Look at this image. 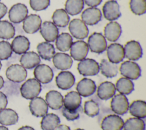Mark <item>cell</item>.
I'll return each mask as SVG.
<instances>
[{"label":"cell","instance_id":"51","mask_svg":"<svg viewBox=\"0 0 146 130\" xmlns=\"http://www.w3.org/2000/svg\"><path fill=\"white\" fill-rule=\"evenodd\" d=\"M75 130H84V129H81V128H78V129H75Z\"/></svg>","mask_w":146,"mask_h":130},{"label":"cell","instance_id":"1","mask_svg":"<svg viewBox=\"0 0 146 130\" xmlns=\"http://www.w3.org/2000/svg\"><path fill=\"white\" fill-rule=\"evenodd\" d=\"M42 90V86L35 78H30L25 82L20 88L22 96L26 99H33L37 97Z\"/></svg>","mask_w":146,"mask_h":130},{"label":"cell","instance_id":"14","mask_svg":"<svg viewBox=\"0 0 146 130\" xmlns=\"http://www.w3.org/2000/svg\"><path fill=\"white\" fill-rule=\"evenodd\" d=\"M102 10L104 18L108 21H112L116 20L121 16L119 5L115 0L107 1L104 4Z\"/></svg>","mask_w":146,"mask_h":130},{"label":"cell","instance_id":"23","mask_svg":"<svg viewBox=\"0 0 146 130\" xmlns=\"http://www.w3.org/2000/svg\"><path fill=\"white\" fill-rule=\"evenodd\" d=\"M46 102L50 108L57 110L63 105V97L62 94L55 90L48 91L46 95Z\"/></svg>","mask_w":146,"mask_h":130},{"label":"cell","instance_id":"22","mask_svg":"<svg viewBox=\"0 0 146 130\" xmlns=\"http://www.w3.org/2000/svg\"><path fill=\"white\" fill-rule=\"evenodd\" d=\"M121 34V27L116 22L111 21L107 23L104 29L105 38L110 42H115Z\"/></svg>","mask_w":146,"mask_h":130},{"label":"cell","instance_id":"15","mask_svg":"<svg viewBox=\"0 0 146 130\" xmlns=\"http://www.w3.org/2000/svg\"><path fill=\"white\" fill-rule=\"evenodd\" d=\"M40 33L46 42H52L56 40L58 36L59 30L53 22L45 21L41 25Z\"/></svg>","mask_w":146,"mask_h":130},{"label":"cell","instance_id":"30","mask_svg":"<svg viewBox=\"0 0 146 130\" xmlns=\"http://www.w3.org/2000/svg\"><path fill=\"white\" fill-rule=\"evenodd\" d=\"M60 119L58 115L50 113L43 116L40 122V127L42 130H55L59 125Z\"/></svg>","mask_w":146,"mask_h":130},{"label":"cell","instance_id":"39","mask_svg":"<svg viewBox=\"0 0 146 130\" xmlns=\"http://www.w3.org/2000/svg\"><path fill=\"white\" fill-rule=\"evenodd\" d=\"M129 7L136 15L144 14L146 12V0H130Z\"/></svg>","mask_w":146,"mask_h":130},{"label":"cell","instance_id":"33","mask_svg":"<svg viewBox=\"0 0 146 130\" xmlns=\"http://www.w3.org/2000/svg\"><path fill=\"white\" fill-rule=\"evenodd\" d=\"M72 36L67 32H62L58 35L56 39V48L62 52H66L70 49L72 43Z\"/></svg>","mask_w":146,"mask_h":130},{"label":"cell","instance_id":"26","mask_svg":"<svg viewBox=\"0 0 146 130\" xmlns=\"http://www.w3.org/2000/svg\"><path fill=\"white\" fill-rule=\"evenodd\" d=\"M12 50L17 54H23L30 48V42L27 38L23 35H18L14 38L11 43Z\"/></svg>","mask_w":146,"mask_h":130},{"label":"cell","instance_id":"10","mask_svg":"<svg viewBox=\"0 0 146 130\" xmlns=\"http://www.w3.org/2000/svg\"><path fill=\"white\" fill-rule=\"evenodd\" d=\"M124 56L130 60H137L143 55V50L139 42L130 40L126 43L124 47Z\"/></svg>","mask_w":146,"mask_h":130},{"label":"cell","instance_id":"29","mask_svg":"<svg viewBox=\"0 0 146 130\" xmlns=\"http://www.w3.org/2000/svg\"><path fill=\"white\" fill-rule=\"evenodd\" d=\"M36 50L39 56L46 60H50L55 54L53 44L47 42H43L37 45Z\"/></svg>","mask_w":146,"mask_h":130},{"label":"cell","instance_id":"41","mask_svg":"<svg viewBox=\"0 0 146 130\" xmlns=\"http://www.w3.org/2000/svg\"><path fill=\"white\" fill-rule=\"evenodd\" d=\"M13 50L9 42L2 40L0 42V60L8 59L12 55Z\"/></svg>","mask_w":146,"mask_h":130},{"label":"cell","instance_id":"8","mask_svg":"<svg viewBox=\"0 0 146 130\" xmlns=\"http://www.w3.org/2000/svg\"><path fill=\"white\" fill-rule=\"evenodd\" d=\"M28 14L27 6L21 3L14 5L9 11V18L14 23H19L24 21Z\"/></svg>","mask_w":146,"mask_h":130},{"label":"cell","instance_id":"5","mask_svg":"<svg viewBox=\"0 0 146 130\" xmlns=\"http://www.w3.org/2000/svg\"><path fill=\"white\" fill-rule=\"evenodd\" d=\"M68 30L73 37L78 39H83L88 35L89 30L87 25L79 19H74L70 23Z\"/></svg>","mask_w":146,"mask_h":130},{"label":"cell","instance_id":"9","mask_svg":"<svg viewBox=\"0 0 146 130\" xmlns=\"http://www.w3.org/2000/svg\"><path fill=\"white\" fill-rule=\"evenodd\" d=\"M34 75L39 83L47 84L50 83L54 77V73L51 68L44 64H38L34 70Z\"/></svg>","mask_w":146,"mask_h":130},{"label":"cell","instance_id":"16","mask_svg":"<svg viewBox=\"0 0 146 130\" xmlns=\"http://www.w3.org/2000/svg\"><path fill=\"white\" fill-rule=\"evenodd\" d=\"M124 121L117 115H110L106 116L101 123L102 130H121Z\"/></svg>","mask_w":146,"mask_h":130},{"label":"cell","instance_id":"19","mask_svg":"<svg viewBox=\"0 0 146 130\" xmlns=\"http://www.w3.org/2000/svg\"><path fill=\"white\" fill-rule=\"evenodd\" d=\"M41 25L42 19L39 15L30 14L24 19L22 28L26 33L34 34L40 29Z\"/></svg>","mask_w":146,"mask_h":130},{"label":"cell","instance_id":"2","mask_svg":"<svg viewBox=\"0 0 146 130\" xmlns=\"http://www.w3.org/2000/svg\"><path fill=\"white\" fill-rule=\"evenodd\" d=\"M77 69L79 73L84 76L96 75L100 71L98 63L90 58H85L80 61L78 64Z\"/></svg>","mask_w":146,"mask_h":130},{"label":"cell","instance_id":"4","mask_svg":"<svg viewBox=\"0 0 146 130\" xmlns=\"http://www.w3.org/2000/svg\"><path fill=\"white\" fill-rule=\"evenodd\" d=\"M87 44L91 51L96 54H101L107 48L106 39L100 32L91 34L88 39Z\"/></svg>","mask_w":146,"mask_h":130},{"label":"cell","instance_id":"7","mask_svg":"<svg viewBox=\"0 0 146 130\" xmlns=\"http://www.w3.org/2000/svg\"><path fill=\"white\" fill-rule=\"evenodd\" d=\"M111 108L117 115H123L126 113L129 108L128 99L124 95L120 94L113 96L111 101Z\"/></svg>","mask_w":146,"mask_h":130},{"label":"cell","instance_id":"32","mask_svg":"<svg viewBox=\"0 0 146 130\" xmlns=\"http://www.w3.org/2000/svg\"><path fill=\"white\" fill-rule=\"evenodd\" d=\"M99 70L102 75L107 78L116 76L118 72V67L116 64L112 63L106 59H103L99 65Z\"/></svg>","mask_w":146,"mask_h":130},{"label":"cell","instance_id":"53","mask_svg":"<svg viewBox=\"0 0 146 130\" xmlns=\"http://www.w3.org/2000/svg\"><path fill=\"white\" fill-rule=\"evenodd\" d=\"M0 1H1V0H0Z\"/></svg>","mask_w":146,"mask_h":130},{"label":"cell","instance_id":"45","mask_svg":"<svg viewBox=\"0 0 146 130\" xmlns=\"http://www.w3.org/2000/svg\"><path fill=\"white\" fill-rule=\"evenodd\" d=\"M84 3L88 6L91 7H95L98 5H99L102 0H83Z\"/></svg>","mask_w":146,"mask_h":130},{"label":"cell","instance_id":"3","mask_svg":"<svg viewBox=\"0 0 146 130\" xmlns=\"http://www.w3.org/2000/svg\"><path fill=\"white\" fill-rule=\"evenodd\" d=\"M120 72L124 78L130 80H136L141 76V68L135 62L127 60L120 65Z\"/></svg>","mask_w":146,"mask_h":130},{"label":"cell","instance_id":"52","mask_svg":"<svg viewBox=\"0 0 146 130\" xmlns=\"http://www.w3.org/2000/svg\"><path fill=\"white\" fill-rule=\"evenodd\" d=\"M1 67H2V63H1V61H0V70H1Z\"/></svg>","mask_w":146,"mask_h":130},{"label":"cell","instance_id":"43","mask_svg":"<svg viewBox=\"0 0 146 130\" xmlns=\"http://www.w3.org/2000/svg\"><path fill=\"white\" fill-rule=\"evenodd\" d=\"M63 116L68 121H74L78 119L79 117V108L76 110H68L66 108H62Z\"/></svg>","mask_w":146,"mask_h":130},{"label":"cell","instance_id":"40","mask_svg":"<svg viewBox=\"0 0 146 130\" xmlns=\"http://www.w3.org/2000/svg\"><path fill=\"white\" fill-rule=\"evenodd\" d=\"M98 104L92 100L85 101L84 104V112L90 117H95L99 113Z\"/></svg>","mask_w":146,"mask_h":130},{"label":"cell","instance_id":"49","mask_svg":"<svg viewBox=\"0 0 146 130\" xmlns=\"http://www.w3.org/2000/svg\"><path fill=\"white\" fill-rule=\"evenodd\" d=\"M3 84H4V80L3 78L1 76H0V89H1L3 87Z\"/></svg>","mask_w":146,"mask_h":130},{"label":"cell","instance_id":"18","mask_svg":"<svg viewBox=\"0 0 146 130\" xmlns=\"http://www.w3.org/2000/svg\"><path fill=\"white\" fill-rule=\"evenodd\" d=\"M82 21L89 26L97 24L102 19L100 10L96 7H89L84 10L81 14Z\"/></svg>","mask_w":146,"mask_h":130},{"label":"cell","instance_id":"50","mask_svg":"<svg viewBox=\"0 0 146 130\" xmlns=\"http://www.w3.org/2000/svg\"><path fill=\"white\" fill-rule=\"evenodd\" d=\"M0 130H9V129L3 125H0Z\"/></svg>","mask_w":146,"mask_h":130},{"label":"cell","instance_id":"27","mask_svg":"<svg viewBox=\"0 0 146 130\" xmlns=\"http://www.w3.org/2000/svg\"><path fill=\"white\" fill-rule=\"evenodd\" d=\"M116 92L115 86L110 82L102 83L98 88L97 95L102 100H108L112 98Z\"/></svg>","mask_w":146,"mask_h":130},{"label":"cell","instance_id":"35","mask_svg":"<svg viewBox=\"0 0 146 130\" xmlns=\"http://www.w3.org/2000/svg\"><path fill=\"white\" fill-rule=\"evenodd\" d=\"M115 88L120 94L129 95L133 91L134 84L131 80L123 77L117 80Z\"/></svg>","mask_w":146,"mask_h":130},{"label":"cell","instance_id":"21","mask_svg":"<svg viewBox=\"0 0 146 130\" xmlns=\"http://www.w3.org/2000/svg\"><path fill=\"white\" fill-rule=\"evenodd\" d=\"M54 66L58 70H66L70 68L72 65V58L67 54L58 52L52 58Z\"/></svg>","mask_w":146,"mask_h":130},{"label":"cell","instance_id":"17","mask_svg":"<svg viewBox=\"0 0 146 130\" xmlns=\"http://www.w3.org/2000/svg\"><path fill=\"white\" fill-rule=\"evenodd\" d=\"M75 79L74 75L70 71H62L60 72L55 78V82L57 87L63 90L71 88L74 84Z\"/></svg>","mask_w":146,"mask_h":130},{"label":"cell","instance_id":"12","mask_svg":"<svg viewBox=\"0 0 146 130\" xmlns=\"http://www.w3.org/2000/svg\"><path fill=\"white\" fill-rule=\"evenodd\" d=\"M107 54L109 61L114 64L122 62L125 57L123 46L119 43H111L107 47Z\"/></svg>","mask_w":146,"mask_h":130},{"label":"cell","instance_id":"28","mask_svg":"<svg viewBox=\"0 0 146 130\" xmlns=\"http://www.w3.org/2000/svg\"><path fill=\"white\" fill-rule=\"evenodd\" d=\"M18 120L17 112L10 108H5L0 111V124L2 125H11Z\"/></svg>","mask_w":146,"mask_h":130},{"label":"cell","instance_id":"37","mask_svg":"<svg viewBox=\"0 0 146 130\" xmlns=\"http://www.w3.org/2000/svg\"><path fill=\"white\" fill-rule=\"evenodd\" d=\"M15 35V28L7 21H0V38L10 39Z\"/></svg>","mask_w":146,"mask_h":130},{"label":"cell","instance_id":"48","mask_svg":"<svg viewBox=\"0 0 146 130\" xmlns=\"http://www.w3.org/2000/svg\"><path fill=\"white\" fill-rule=\"evenodd\" d=\"M18 130H35V129L31 127L25 125V126H23V127L19 128Z\"/></svg>","mask_w":146,"mask_h":130},{"label":"cell","instance_id":"38","mask_svg":"<svg viewBox=\"0 0 146 130\" xmlns=\"http://www.w3.org/2000/svg\"><path fill=\"white\" fill-rule=\"evenodd\" d=\"M124 130H145V123L142 119L131 117L123 125Z\"/></svg>","mask_w":146,"mask_h":130},{"label":"cell","instance_id":"25","mask_svg":"<svg viewBox=\"0 0 146 130\" xmlns=\"http://www.w3.org/2000/svg\"><path fill=\"white\" fill-rule=\"evenodd\" d=\"M81 103V96L76 91L69 92L63 99L64 107L68 110L74 111L79 108Z\"/></svg>","mask_w":146,"mask_h":130},{"label":"cell","instance_id":"36","mask_svg":"<svg viewBox=\"0 0 146 130\" xmlns=\"http://www.w3.org/2000/svg\"><path fill=\"white\" fill-rule=\"evenodd\" d=\"M83 7V0H67L65 3V10L71 15L79 14Z\"/></svg>","mask_w":146,"mask_h":130},{"label":"cell","instance_id":"13","mask_svg":"<svg viewBox=\"0 0 146 130\" xmlns=\"http://www.w3.org/2000/svg\"><path fill=\"white\" fill-rule=\"evenodd\" d=\"M29 109L31 114L36 117H43L48 112V105L41 97H35L31 100Z\"/></svg>","mask_w":146,"mask_h":130},{"label":"cell","instance_id":"44","mask_svg":"<svg viewBox=\"0 0 146 130\" xmlns=\"http://www.w3.org/2000/svg\"><path fill=\"white\" fill-rule=\"evenodd\" d=\"M7 104V99L6 95L0 91V111L5 109Z\"/></svg>","mask_w":146,"mask_h":130},{"label":"cell","instance_id":"47","mask_svg":"<svg viewBox=\"0 0 146 130\" xmlns=\"http://www.w3.org/2000/svg\"><path fill=\"white\" fill-rule=\"evenodd\" d=\"M55 130H71L70 127L66 125H59Z\"/></svg>","mask_w":146,"mask_h":130},{"label":"cell","instance_id":"31","mask_svg":"<svg viewBox=\"0 0 146 130\" xmlns=\"http://www.w3.org/2000/svg\"><path fill=\"white\" fill-rule=\"evenodd\" d=\"M129 113L135 117L144 119L146 116V103L145 101L137 100L133 101L129 105Z\"/></svg>","mask_w":146,"mask_h":130},{"label":"cell","instance_id":"6","mask_svg":"<svg viewBox=\"0 0 146 130\" xmlns=\"http://www.w3.org/2000/svg\"><path fill=\"white\" fill-rule=\"evenodd\" d=\"M27 75V72L23 67L18 64L10 65L6 71V78L10 81L15 83H20L24 81Z\"/></svg>","mask_w":146,"mask_h":130},{"label":"cell","instance_id":"42","mask_svg":"<svg viewBox=\"0 0 146 130\" xmlns=\"http://www.w3.org/2000/svg\"><path fill=\"white\" fill-rule=\"evenodd\" d=\"M50 4V0H30V6L35 11L46 9Z\"/></svg>","mask_w":146,"mask_h":130},{"label":"cell","instance_id":"46","mask_svg":"<svg viewBox=\"0 0 146 130\" xmlns=\"http://www.w3.org/2000/svg\"><path fill=\"white\" fill-rule=\"evenodd\" d=\"M7 8L6 6L3 3L0 2V19L3 18L7 13Z\"/></svg>","mask_w":146,"mask_h":130},{"label":"cell","instance_id":"11","mask_svg":"<svg viewBox=\"0 0 146 130\" xmlns=\"http://www.w3.org/2000/svg\"><path fill=\"white\" fill-rule=\"evenodd\" d=\"M87 43L83 40L72 42L70 47L71 57L77 61H81L86 58L88 52Z\"/></svg>","mask_w":146,"mask_h":130},{"label":"cell","instance_id":"24","mask_svg":"<svg viewBox=\"0 0 146 130\" xmlns=\"http://www.w3.org/2000/svg\"><path fill=\"white\" fill-rule=\"evenodd\" d=\"M19 62L22 67L27 69H32L40 62V58L38 54L34 51L26 52L21 56Z\"/></svg>","mask_w":146,"mask_h":130},{"label":"cell","instance_id":"20","mask_svg":"<svg viewBox=\"0 0 146 130\" xmlns=\"http://www.w3.org/2000/svg\"><path fill=\"white\" fill-rule=\"evenodd\" d=\"M76 89L81 96L88 97L94 94L96 86L95 82L91 79L83 78L78 83Z\"/></svg>","mask_w":146,"mask_h":130},{"label":"cell","instance_id":"34","mask_svg":"<svg viewBox=\"0 0 146 130\" xmlns=\"http://www.w3.org/2000/svg\"><path fill=\"white\" fill-rule=\"evenodd\" d=\"M52 19L54 24L60 27H66L70 21V17L63 9H56L53 13Z\"/></svg>","mask_w":146,"mask_h":130}]
</instances>
